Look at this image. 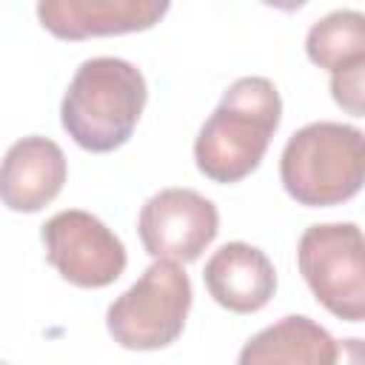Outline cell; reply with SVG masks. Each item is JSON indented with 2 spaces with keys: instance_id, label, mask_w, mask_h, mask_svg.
<instances>
[{
  "instance_id": "6da1fadb",
  "label": "cell",
  "mask_w": 365,
  "mask_h": 365,
  "mask_svg": "<svg viewBox=\"0 0 365 365\" xmlns=\"http://www.w3.org/2000/svg\"><path fill=\"white\" fill-rule=\"evenodd\" d=\"M279 117L282 100L268 77L234 80L194 140L200 174L220 185L245 180L262 163Z\"/></svg>"
},
{
  "instance_id": "7a4b0ae2",
  "label": "cell",
  "mask_w": 365,
  "mask_h": 365,
  "mask_svg": "<svg viewBox=\"0 0 365 365\" xmlns=\"http://www.w3.org/2000/svg\"><path fill=\"white\" fill-rule=\"evenodd\" d=\"M148 88L143 71L120 57H91L74 71L60 123L66 134L91 154H108L134 134Z\"/></svg>"
},
{
  "instance_id": "3957f363",
  "label": "cell",
  "mask_w": 365,
  "mask_h": 365,
  "mask_svg": "<svg viewBox=\"0 0 365 365\" xmlns=\"http://www.w3.org/2000/svg\"><path fill=\"white\" fill-rule=\"evenodd\" d=\"M279 180L291 200L328 208L359 194L365 180V137L345 123H308L294 131L279 157Z\"/></svg>"
},
{
  "instance_id": "277c9868",
  "label": "cell",
  "mask_w": 365,
  "mask_h": 365,
  "mask_svg": "<svg viewBox=\"0 0 365 365\" xmlns=\"http://www.w3.org/2000/svg\"><path fill=\"white\" fill-rule=\"evenodd\" d=\"M191 308V279L182 265L154 259L143 277L106 311L108 334L128 351H160L185 328Z\"/></svg>"
},
{
  "instance_id": "5b68a950",
  "label": "cell",
  "mask_w": 365,
  "mask_h": 365,
  "mask_svg": "<svg viewBox=\"0 0 365 365\" xmlns=\"http://www.w3.org/2000/svg\"><path fill=\"white\" fill-rule=\"evenodd\" d=\"M362 231L356 222H319L302 231L297 265L311 294L339 319L365 317V262Z\"/></svg>"
},
{
  "instance_id": "8992f818",
  "label": "cell",
  "mask_w": 365,
  "mask_h": 365,
  "mask_svg": "<svg viewBox=\"0 0 365 365\" xmlns=\"http://www.w3.org/2000/svg\"><path fill=\"white\" fill-rule=\"evenodd\" d=\"M40 237L48 265L77 288H106L125 271V245L88 211H57Z\"/></svg>"
},
{
  "instance_id": "52a82bcc",
  "label": "cell",
  "mask_w": 365,
  "mask_h": 365,
  "mask_svg": "<svg viewBox=\"0 0 365 365\" xmlns=\"http://www.w3.org/2000/svg\"><path fill=\"white\" fill-rule=\"evenodd\" d=\"M140 242L148 257L194 262L220 231L217 205L194 188H163L145 200L137 217Z\"/></svg>"
},
{
  "instance_id": "ba28073f",
  "label": "cell",
  "mask_w": 365,
  "mask_h": 365,
  "mask_svg": "<svg viewBox=\"0 0 365 365\" xmlns=\"http://www.w3.org/2000/svg\"><path fill=\"white\" fill-rule=\"evenodd\" d=\"M168 14L165 0H40L37 17L60 40L131 34L157 26Z\"/></svg>"
},
{
  "instance_id": "9c48e42d",
  "label": "cell",
  "mask_w": 365,
  "mask_h": 365,
  "mask_svg": "<svg viewBox=\"0 0 365 365\" xmlns=\"http://www.w3.org/2000/svg\"><path fill=\"white\" fill-rule=\"evenodd\" d=\"M66 177L68 163L54 140L23 137L0 160V202L9 211L34 214L63 191Z\"/></svg>"
},
{
  "instance_id": "30bf717a",
  "label": "cell",
  "mask_w": 365,
  "mask_h": 365,
  "mask_svg": "<svg viewBox=\"0 0 365 365\" xmlns=\"http://www.w3.org/2000/svg\"><path fill=\"white\" fill-rule=\"evenodd\" d=\"M205 288L217 305L234 314L265 308L277 291V271L265 251L248 242H225L211 254L202 271Z\"/></svg>"
},
{
  "instance_id": "8fae6325",
  "label": "cell",
  "mask_w": 365,
  "mask_h": 365,
  "mask_svg": "<svg viewBox=\"0 0 365 365\" xmlns=\"http://www.w3.org/2000/svg\"><path fill=\"white\" fill-rule=\"evenodd\" d=\"M336 339L311 317L291 314L254 334L237 365H331Z\"/></svg>"
},
{
  "instance_id": "7c38bea8",
  "label": "cell",
  "mask_w": 365,
  "mask_h": 365,
  "mask_svg": "<svg viewBox=\"0 0 365 365\" xmlns=\"http://www.w3.org/2000/svg\"><path fill=\"white\" fill-rule=\"evenodd\" d=\"M305 54L331 74L354 63H365V17L354 9H336L319 17L305 37Z\"/></svg>"
},
{
  "instance_id": "4fadbf2b",
  "label": "cell",
  "mask_w": 365,
  "mask_h": 365,
  "mask_svg": "<svg viewBox=\"0 0 365 365\" xmlns=\"http://www.w3.org/2000/svg\"><path fill=\"white\" fill-rule=\"evenodd\" d=\"M365 63H354L348 68H339L331 74V94L336 100V106H342L348 114L362 117L365 106H362V91H365Z\"/></svg>"
},
{
  "instance_id": "5bb4252c",
  "label": "cell",
  "mask_w": 365,
  "mask_h": 365,
  "mask_svg": "<svg viewBox=\"0 0 365 365\" xmlns=\"http://www.w3.org/2000/svg\"><path fill=\"white\" fill-rule=\"evenodd\" d=\"M331 365H365L362 339H356V336L336 339V351H334V362Z\"/></svg>"
},
{
  "instance_id": "9a60e30c",
  "label": "cell",
  "mask_w": 365,
  "mask_h": 365,
  "mask_svg": "<svg viewBox=\"0 0 365 365\" xmlns=\"http://www.w3.org/2000/svg\"><path fill=\"white\" fill-rule=\"evenodd\" d=\"M0 365H6V362H0Z\"/></svg>"
}]
</instances>
